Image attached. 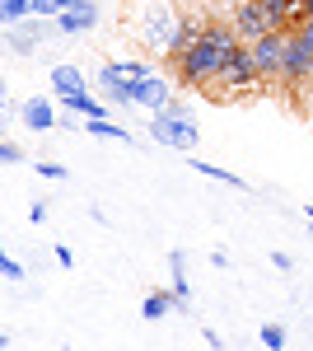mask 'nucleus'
I'll list each match as a JSON object with an SVG mask.
<instances>
[{"instance_id": "nucleus-28", "label": "nucleus", "mask_w": 313, "mask_h": 351, "mask_svg": "<svg viewBox=\"0 0 313 351\" xmlns=\"http://www.w3.org/2000/svg\"><path fill=\"white\" fill-rule=\"evenodd\" d=\"M33 225H47V202H33V211H28Z\"/></svg>"}, {"instance_id": "nucleus-26", "label": "nucleus", "mask_w": 313, "mask_h": 351, "mask_svg": "<svg viewBox=\"0 0 313 351\" xmlns=\"http://www.w3.org/2000/svg\"><path fill=\"white\" fill-rule=\"evenodd\" d=\"M0 164H19V145H14V141L0 145Z\"/></svg>"}, {"instance_id": "nucleus-15", "label": "nucleus", "mask_w": 313, "mask_h": 351, "mask_svg": "<svg viewBox=\"0 0 313 351\" xmlns=\"http://www.w3.org/2000/svg\"><path fill=\"white\" fill-rule=\"evenodd\" d=\"M168 276H173V281H168V291H173V295H178V304H192V291H187V267H183V253H178V248H173V253H168Z\"/></svg>"}, {"instance_id": "nucleus-16", "label": "nucleus", "mask_w": 313, "mask_h": 351, "mask_svg": "<svg viewBox=\"0 0 313 351\" xmlns=\"http://www.w3.org/2000/svg\"><path fill=\"white\" fill-rule=\"evenodd\" d=\"M201 33H206V24H197V19H183V28H178V38H173V47H168V61H178V56H183L187 47H192V43L201 38Z\"/></svg>"}, {"instance_id": "nucleus-27", "label": "nucleus", "mask_w": 313, "mask_h": 351, "mask_svg": "<svg viewBox=\"0 0 313 351\" xmlns=\"http://www.w3.org/2000/svg\"><path fill=\"white\" fill-rule=\"evenodd\" d=\"M52 258H56V263H61V267H71V263H75V253H71L66 243H56V248H52Z\"/></svg>"}, {"instance_id": "nucleus-17", "label": "nucleus", "mask_w": 313, "mask_h": 351, "mask_svg": "<svg viewBox=\"0 0 313 351\" xmlns=\"http://www.w3.org/2000/svg\"><path fill=\"white\" fill-rule=\"evenodd\" d=\"M61 104H66V108L71 112H79V117H103V99H94V94H89V89H84V94H71V99H61Z\"/></svg>"}, {"instance_id": "nucleus-3", "label": "nucleus", "mask_w": 313, "mask_h": 351, "mask_svg": "<svg viewBox=\"0 0 313 351\" xmlns=\"http://www.w3.org/2000/svg\"><path fill=\"white\" fill-rule=\"evenodd\" d=\"M150 136L164 141V145H173V150H192L201 141L197 117H192V108H187L183 99H168L159 112H150Z\"/></svg>"}, {"instance_id": "nucleus-21", "label": "nucleus", "mask_w": 313, "mask_h": 351, "mask_svg": "<svg viewBox=\"0 0 313 351\" xmlns=\"http://www.w3.org/2000/svg\"><path fill=\"white\" fill-rule=\"evenodd\" d=\"M192 173H206V178H215V183H229V188H248L238 173H225V169H215V164H201V160H192Z\"/></svg>"}, {"instance_id": "nucleus-7", "label": "nucleus", "mask_w": 313, "mask_h": 351, "mask_svg": "<svg viewBox=\"0 0 313 351\" xmlns=\"http://www.w3.org/2000/svg\"><path fill=\"white\" fill-rule=\"evenodd\" d=\"M313 80V47L299 38V33H290L286 43V66H281V84H290V89H299V84Z\"/></svg>"}, {"instance_id": "nucleus-1", "label": "nucleus", "mask_w": 313, "mask_h": 351, "mask_svg": "<svg viewBox=\"0 0 313 351\" xmlns=\"http://www.w3.org/2000/svg\"><path fill=\"white\" fill-rule=\"evenodd\" d=\"M238 47V33L234 24H206V33L187 47L173 66H178V80L192 84V89H210V84L220 80V71H225V56Z\"/></svg>"}, {"instance_id": "nucleus-8", "label": "nucleus", "mask_w": 313, "mask_h": 351, "mask_svg": "<svg viewBox=\"0 0 313 351\" xmlns=\"http://www.w3.org/2000/svg\"><path fill=\"white\" fill-rule=\"evenodd\" d=\"M94 24H99V5L94 0H75L66 14H56V33H71V38L75 33H89Z\"/></svg>"}, {"instance_id": "nucleus-10", "label": "nucleus", "mask_w": 313, "mask_h": 351, "mask_svg": "<svg viewBox=\"0 0 313 351\" xmlns=\"http://www.w3.org/2000/svg\"><path fill=\"white\" fill-rule=\"evenodd\" d=\"M173 94H168V84L159 80V75H150V80H136V108L145 112H159L164 104H168Z\"/></svg>"}, {"instance_id": "nucleus-5", "label": "nucleus", "mask_w": 313, "mask_h": 351, "mask_svg": "<svg viewBox=\"0 0 313 351\" xmlns=\"http://www.w3.org/2000/svg\"><path fill=\"white\" fill-rule=\"evenodd\" d=\"M286 43H290L286 28H271V33H262L258 43H248V47H253V61H258V71H262V80H281V66H286Z\"/></svg>"}, {"instance_id": "nucleus-30", "label": "nucleus", "mask_w": 313, "mask_h": 351, "mask_svg": "<svg viewBox=\"0 0 313 351\" xmlns=\"http://www.w3.org/2000/svg\"><path fill=\"white\" fill-rule=\"evenodd\" d=\"M309 14H313V0H304V19H309Z\"/></svg>"}, {"instance_id": "nucleus-4", "label": "nucleus", "mask_w": 313, "mask_h": 351, "mask_svg": "<svg viewBox=\"0 0 313 351\" xmlns=\"http://www.w3.org/2000/svg\"><path fill=\"white\" fill-rule=\"evenodd\" d=\"M262 80V71H258V61H253V47L248 43H238L234 52L225 56V71H220V80L210 84L215 94L225 89V94H243V89H253V84Z\"/></svg>"}, {"instance_id": "nucleus-19", "label": "nucleus", "mask_w": 313, "mask_h": 351, "mask_svg": "<svg viewBox=\"0 0 313 351\" xmlns=\"http://www.w3.org/2000/svg\"><path fill=\"white\" fill-rule=\"evenodd\" d=\"M108 71H112V75H122V80H150V75H155L145 61H112Z\"/></svg>"}, {"instance_id": "nucleus-25", "label": "nucleus", "mask_w": 313, "mask_h": 351, "mask_svg": "<svg viewBox=\"0 0 313 351\" xmlns=\"http://www.w3.org/2000/svg\"><path fill=\"white\" fill-rule=\"evenodd\" d=\"M38 178H52V183H61V178H66V169H61V164H52V160H38Z\"/></svg>"}, {"instance_id": "nucleus-22", "label": "nucleus", "mask_w": 313, "mask_h": 351, "mask_svg": "<svg viewBox=\"0 0 313 351\" xmlns=\"http://www.w3.org/2000/svg\"><path fill=\"white\" fill-rule=\"evenodd\" d=\"M75 0H33V14L38 19H56V14H66Z\"/></svg>"}, {"instance_id": "nucleus-14", "label": "nucleus", "mask_w": 313, "mask_h": 351, "mask_svg": "<svg viewBox=\"0 0 313 351\" xmlns=\"http://www.w3.org/2000/svg\"><path fill=\"white\" fill-rule=\"evenodd\" d=\"M24 122L33 127V132H52V127H56L52 104H47V99H28V104H24Z\"/></svg>"}, {"instance_id": "nucleus-11", "label": "nucleus", "mask_w": 313, "mask_h": 351, "mask_svg": "<svg viewBox=\"0 0 313 351\" xmlns=\"http://www.w3.org/2000/svg\"><path fill=\"white\" fill-rule=\"evenodd\" d=\"M262 5L271 10L276 28H286V33H295V28L304 24V0H262Z\"/></svg>"}, {"instance_id": "nucleus-29", "label": "nucleus", "mask_w": 313, "mask_h": 351, "mask_svg": "<svg viewBox=\"0 0 313 351\" xmlns=\"http://www.w3.org/2000/svg\"><path fill=\"white\" fill-rule=\"evenodd\" d=\"M271 267H281V271H290V267H295V258H290V253H281V248H276V253H271Z\"/></svg>"}, {"instance_id": "nucleus-9", "label": "nucleus", "mask_w": 313, "mask_h": 351, "mask_svg": "<svg viewBox=\"0 0 313 351\" xmlns=\"http://www.w3.org/2000/svg\"><path fill=\"white\" fill-rule=\"evenodd\" d=\"M99 89H103V99H112L117 108H136V80H122V75H112V71H99Z\"/></svg>"}, {"instance_id": "nucleus-23", "label": "nucleus", "mask_w": 313, "mask_h": 351, "mask_svg": "<svg viewBox=\"0 0 313 351\" xmlns=\"http://www.w3.org/2000/svg\"><path fill=\"white\" fill-rule=\"evenodd\" d=\"M262 347L281 351V347H286V328H281V324H262Z\"/></svg>"}, {"instance_id": "nucleus-24", "label": "nucleus", "mask_w": 313, "mask_h": 351, "mask_svg": "<svg viewBox=\"0 0 313 351\" xmlns=\"http://www.w3.org/2000/svg\"><path fill=\"white\" fill-rule=\"evenodd\" d=\"M0 276H5V281H19V276H24V267H19V258L0 253Z\"/></svg>"}, {"instance_id": "nucleus-2", "label": "nucleus", "mask_w": 313, "mask_h": 351, "mask_svg": "<svg viewBox=\"0 0 313 351\" xmlns=\"http://www.w3.org/2000/svg\"><path fill=\"white\" fill-rule=\"evenodd\" d=\"M183 10L173 5V0H140V14H136V33L155 47V52L168 56L173 47V38H178V28H183Z\"/></svg>"}, {"instance_id": "nucleus-6", "label": "nucleus", "mask_w": 313, "mask_h": 351, "mask_svg": "<svg viewBox=\"0 0 313 351\" xmlns=\"http://www.w3.org/2000/svg\"><path fill=\"white\" fill-rule=\"evenodd\" d=\"M229 24H234L238 43H258L262 33H271V28H276V19H271V10H266L262 0H238Z\"/></svg>"}, {"instance_id": "nucleus-13", "label": "nucleus", "mask_w": 313, "mask_h": 351, "mask_svg": "<svg viewBox=\"0 0 313 351\" xmlns=\"http://www.w3.org/2000/svg\"><path fill=\"white\" fill-rule=\"evenodd\" d=\"M173 309H183L173 291H150V295H145V304H140V314H145L150 324H155V319H168Z\"/></svg>"}, {"instance_id": "nucleus-18", "label": "nucleus", "mask_w": 313, "mask_h": 351, "mask_svg": "<svg viewBox=\"0 0 313 351\" xmlns=\"http://www.w3.org/2000/svg\"><path fill=\"white\" fill-rule=\"evenodd\" d=\"M84 127H89V136H103V141H131L127 127L122 122H108V117H84Z\"/></svg>"}, {"instance_id": "nucleus-20", "label": "nucleus", "mask_w": 313, "mask_h": 351, "mask_svg": "<svg viewBox=\"0 0 313 351\" xmlns=\"http://www.w3.org/2000/svg\"><path fill=\"white\" fill-rule=\"evenodd\" d=\"M33 14V0H0V24H19Z\"/></svg>"}, {"instance_id": "nucleus-12", "label": "nucleus", "mask_w": 313, "mask_h": 351, "mask_svg": "<svg viewBox=\"0 0 313 351\" xmlns=\"http://www.w3.org/2000/svg\"><path fill=\"white\" fill-rule=\"evenodd\" d=\"M52 89H56V99H71V94H84L89 84H84L79 66H52Z\"/></svg>"}]
</instances>
